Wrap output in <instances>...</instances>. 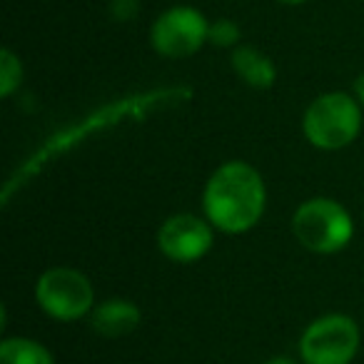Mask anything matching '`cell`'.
Instances as JSON below:
<instances>
[{"instance_id":"6","label":"cell","mask_w":364,"mask_h":364,"mask_svg":"<svg viewBox=\"0 0 364 364\" xmlns=\"http://www.w3.org/2000/svg\"><path fill=\"white\" fill-rule=\"evenodd\" d=\"M175 97H180V92H177V90H167V92H160V95L155 92V95L130 97V100H122V102H117V105L102 107V110L97 112V115L87 117V120L82 122V125L68 127L65 132H60V135H55L53 140H48L46 147H43V150L36 155V160H31L21 170V182H26L28 177H31L33 172H36L38 167L43 165V162L53 160V157H55L58 152L68 150V147H75L77 142H82L87 135H92L95 130H100L102 125H115V122H120L122 117H135V115H140V110H152V107L162 105V102L175 100Z\"/></svg>"},{"instance_id":"15","label":"cell","mask_w":364,"mask_h":364,"mask_svg":"<svg viewBox=\"0 0 364 364\" xmlns=\"http://www.w3.org/2000/svg\"><path fill=\"white\" fill-rule=\"evenodd\" d=\"M354 97L359 100V105H364V73L354 80Z\"/></svg>"},{"instance_id":"8","label":"cell","mask_w":364,"mask_h":364,"mask_svg":"<svg viewBox=\"0 0 364 364\" xmlns=\"http://www.w3.org/2000/svg\"><path fill=\"white\" fill-rule=\"evenodd\" d=\"M215 232L208 218L180 213L167 218L157 230V247L167 259L180 264H190L203 259L213 250Z\"/></svg>"},{"instance_id":"14","label":"cell","mask_w":364,"mask_h":364,"mask_svg":"<svg viewBox=\"0 0 364 364\" xmlns=\"http://www.w3.org/2000/svg\"><path fill=\"white\" fill-rule=\"evenodd\" d=\"M137 13V0H112V16L115 21H130Z\"/></svg>"},{"instance_id":"3","label":"cell","mask_w":364,"mask_h":364,"mask_svg":"<svg viewBox=\"0 0 364 364\" xmlns=\"http://www.w3.org/2000/svg\"><path fill=\"white\" fill-rule=\"evenodd\" d=\"M292 235L304 250L314 255L342 252L354 237L352 215L342 203L329 198H312L292 215Z\"/></svg>"},{"instance_id":"2","label":"cell","mask_w":364,"mask_h":364,"mask_svg":"<svg viewBox=\"0 0 364 364\" xmlns=\"http://www.w3.org/2000/svg\"><path fill=\"white\" fill-rule=\"evenodd\" d=\"M302 132L317 150L334 152L352 145L362 132V107L347 92H324L307 105Z\"/></svg>"},{"instance_id":"16","label":"cell","mask_w":364,"mask_h":364,"mask_svg":"<svg viewBox=\"0 0 364 364\" xmlns=\"http://www.w3.org/2000/svg\"><path fill=\"white\" fill-rule=\"evenodd\" d=\"M262 364H297V362H294L292 357H284L282 354V357H269L267 362H262Z\"/></svg>"},{"instance_id":"7","label":"cell","mask_w":364,"mask_h":364,"mask_svg":"<svg viewBox=\"0 0 364 364\" xmlns=\"http://www.w3.org/2000/svg\"><path fill=\"white\" fill-rule=\"evenodd\" d=\"M210 21L193 6H172L155 18L150 28V46L157 55L182 60L208 43Z\"/></svg>"},{"instance_id":"13","label":"cell","mask_w":364,"mask_h":364,"mask_svg":"<svg viewBox=\"0 0 364 364\" xmlns=\"http://www.w3.org/2000/svg\"><path fill=\"white\" fill-rule=\"evenodd\" d=\"M240 38H242V31L235 21L230 18H220V21L210 23L208 31V43L213 48H237Z\"/></svg>"},{"instance_id":"11","label":"cell","mask_w":364,"mask_h":364,"mask_svg":"<svg viewBox=\"0 0 364 364\" xmlns=\"http://www.w3.org/2000/svg\"><path fill=\"white\" fill-rule=\"evenodd\" d=\"M0 364H55L50 349L31 337H6L0 342Z\"/></svg>"},{"instance_id":"10","label":"cell","mask_w":364,"mask_h":364,"mask_svg":"<svg viewBox=\"0 0 364 364\" xmlns=\"http://www.w3.org/2000/svg\"><path fill=\"white\" fill-rule=\"evenodd\" d=\"M230 65H232L235 75L245 82V85L255 87V90H269L277 80V65L272 58L264 55L255 46H237L232 48L230 55Z\"/></svg>"},{"instance_id":"5","label":"cell","mask_w":364,"mask_h":364,"mask_svg":"<svg viewBox=\"0 0 364 364\" xmlns=\"http://www.w3.org/2000/svg\"><path fill=\"white\" fill-rule=\"evenodd\" d=\"M359 327L347 314H324L307 324L299 337L304 364H352L359 354Z\"/></svg>"},{"instance_id":"17","label":"cell","mask_w":364,"mask_h":364,"mask_svg":"<svg viewBox=\"0 0 364 364\" xmlns=\"http://www.w3.org/2000/svg\"><path fill=\"white\" fill-rule=\"evenodd\" d=\"M277 3H282V6H302L307 0H277Z\"/></svg>"},{"instance_id":"12","label":"cell","mask_w":364,"mask_h":364,"mask_svg":"<svg viewBox=\"0 0 364 364\" xmlns=\"http://www.w3.org/2000/svg\"><path fill=\"white\" fill-rule=\"evenodd\" d=\"M23 82V60L11 50H0V97H11Z\"/></svg>"},{"instance_id":"9","label":"cell","mask_w":364,"mask_h":364,"mask_svg":"<svg viewBox=\"0 0 364 364\" xmlns=\"http://www.w3.org/2000/svg\"><path fill=\"white\" fill-rule=\"evenodd\" d=\"M140 307L130 299H105L90 312V327L100 337H125L140 327Z\"/></svg>"},{"instance_id":"4","label":"cell","mask_w":364,"mask_h":364,"mask_svg":"<svg viewBox=\"0 0 364 364\" xmlns=\"http://www.w3.org/2000/svg\"><path fill=\"white\" fill-rule=\"evenodd\" d=\"M36 302L58 322H75L95 307L92 284L80 269L50 267L36 282Z\"/></svg>"},{"instance_id":"1","label":"cell","mask_w":364,"mask_h":364,"mask_svg":"<svg viewBox=\"0 0 364 364\" xmlns=\"http://www.w3.org/2000/svg\"><path fill=\"white\" fill-rule=\"evenodd\" d=\"M267 205L264 180L250 162H223L203 190V210L215 230L245 235L262 220Z\"/></svg>"}]
</instances>
